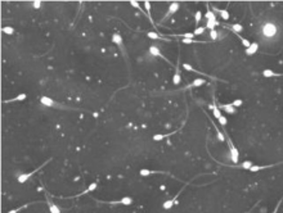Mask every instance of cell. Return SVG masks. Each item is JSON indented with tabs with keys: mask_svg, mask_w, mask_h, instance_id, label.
Here are the masks:
<instances>
[{
	"mask_svg": "<svg viewBox=\"0 0 283 213\" xmlns=\"http://www.w3.org/2000/svg\"><path fill=\"white\" fill-rule=\"evenodd\" d=\"M277 33V27L273 23H265L263 26V35L265 37H273Z\"/></svg>",
	"mask_w": 283,
	"mask_h": 213,
	"instance_id": "obj_1",
	"label": "cell"
},
{
	"mask_svg": "<svg viewBox=\"0 0 283 213\" xmlns=\"http://www.w3.org/2000/svg\"><path fill=\"white\" fill-rule=\"evenodd\" d=\"M179 8H180V5H179V3H178V1H174V3L170 4V7H169V9H167V13H166L165 17L162 18V22L166 21V19H169L170 15H173L174 13H176V12L179 10Z\"/></svg>",
	"mask_w": 283,
	"mask_h": 213,
	"instance_id": "obj_2",
	"label": "cell"
},
{
	"mask_svg": "<svg viewBox=\"0 0 283 213\" xmlns=\"http://www.w3.org/2000/svg\"><path fill=\"white\" fill-rule=\"evenodd\" d=\"M48 162H49V161H48ZM48 162H45V163L42 164V166H45L46 163H48ZM42 166H40V167H39V168L34 169V171H31V172H27V173H22V175H19V176H18V182H19V184H23V182H26V181L29 180V179H30V177L32 176V175H35V173H36V172L39 171V169H40V168L42 167Z\"/></svg>",
	"mask_w": 283,
	"mask_h": 213,
	"instance_id": "obj_3",
	"label": "cell"
},
{
	"mask_svg": "<svg viewBox=\"0 0 283 213\" xmlns=\"http://www.w3.org/2000/svg\"><path fill=\"white\" fill-rule=\"evenodd\" d=\"M228 139V142H229V148H230V157H232V161L234 162V163H237L238 162V150L235 149V146L233 145V142L230 141V139L227 136Z\"/></svg>",
	"mask_w": 283,
	"mask_h": 213,
	"instance_id": "obj_4",
	"label": "cell"
},
{
	"mask_svg": "<svg viewBox=\"0 0 283 213\" xmlns=\"http://www.w3.org/2000/svg\"><path fill=\"white\" fill-rule=\"evenodd\" d=\"M112 41H113L115 44L117 45L124 53H125V48H124V41H122L121 35H120V33H113V36H112Z\"/></svg>",
	"mask_w": 283,
	"mask_h": 213,
	"instance_id": "obj_5",
	"label": "cell"
},
{
	"mask_svg": "<svg viewBox=\"0 0 283 213\" xmlns=\"http://www.w3.org/2000/svg\"><path fill=\"white\" fill-rule=\"evenodd\" d=\"M149 54H151V55H153V57H160V58H162V59H165L166 62H169L164 55H162L161 50L158 49L156 45H151V46H149Z\"/></svg>",
	"mask_w": 283,
	"mask_h": 213,
	"instance_id": "obj_6",
	"label": "cell"
},
{
	"mask_svg": "<svg viewBox=\"0 0 283 213\" xmlns=\"http://www.w3.org/2000/svg\"><path fill=\"white\" fill-rule=\"evenodd\" d=\"M220 109L224 110V112H227L228 114H235L237 113V109L232 105V103L230 104H223V105H220Z\"/></svg>",
	"mask_w": 283,
	"mask_h": 213,
	"instance_id": "obj_7",
	"label": "cell"
},
{
	"mask_svg": "<svg viewBox=\"0 0 283 213\" xmlns=\"http://www.w3.org/2000/svg\"><path fill=\"white\" fill-rule=\"evenodd\" d=\"M40 102H41V104H44V105H46V107H57L58 105L52 98H48V96H41Z\"/></svg>",
	"mask_w": 283,
	"mask_h": 213,
	"instance_id": "obj_8",
	"label": "cell"
},
{
	"mask_svg": "<svg viewBox=\"0 0 283 213\" xmlns=\"http://www.w3.org/2000/svg\"><path fill=\"white\" fill-rule=\"evenodd\" d=\"M257 49H259V44H257V42H251V45L246 49V54H247V55H254V54L257 52Z\"/></svg>",
	"mask_w": 283,
	"mask_h": 213,
	"instance_id": "obj_9",
	"label": "cell"
},
{
	"mask_svg": "<svg viewBox=\"0 0 283 213\" xmlns=\"http://www.w3.org/2000/svg\"><path fill=\"white\" fill-rule=\"evenodd\" d=\"M111 204H122V206H130L131 203H133V199L130 198V196H124L118 200V202H110Z\"/></svg>",
	"mask_w": 283,
	"mask_h": 213,
	"instance_id": "obj_10",
	"label": "cell"
},
{
	"mask_svg": "<svg viewBox=\"0 0 283 213\" xmlns=\"http://www.w3.org/2000/svg\"><path fill=\"white\" fill-rule=\"evenodd\" d=\"M173 82H174V85H176V86L181 82V75H180V69H179V68H176L175 73H174V76H173Z\"/></svg>",
	"mask_w": 283,
	"mask_h": 213,
	"instance_id": "obj_11",
	"label": "cell"
},
{
	"mask_svg": "<svg viewBox=\"0 0 283 213\" xmlns=\"http://www.w3.org/2000/svg\"><path fill=\"white\" fill-rule=\"evenodd\" d=\"M214 9L218 12V13L220 14V17H222L224 21H228V19L230 18V15H229V12H228L227 9H218V8H214Z\"/></svg>",
	"mask_w": 283,
	"mask_h": 213,
	"instance_id": "obj_12",
	"label": "cell"
},
{
	"mask_svg": "<svg viewBox=\"0 0 283 213\" xmlns=\"http://www.w3.org/2000/svg\"><path fill=\"white\" fill-rule=\"evenodd\" d=\"M263 76L268 79V77H279L282 75H281V73H277V72L272 71V69H264V71H263Z\"/></svg>",
	"mask_w": 283,
	"mask_h": 213,
	"instance_id": "obj_13",
	"label": "cell"
},
{
	"mask_svg": "<svg viewBox=\"0 0 283 213\" xmlns=\"http://www.w3.org/2000/svg\"><path fill=\"white\" fill-rule=\"evenodd\" d=\"M179 194H180V193H178V195H179ZM178 195H176V196H174L173 199H170V200H167V202H165L164 204H162L164 209H170V208H171V207L174 206V202H175V200L178 199Z\"/></svg>",
	"mask_w": 283,
	"mask_h": 213,
	"instance_id": "obj_14",
	"label": "cell"
},
{
	"mask_svg": "<svg viewBox=\"0 0 283 213\" xmlns=\"http://www.w3.org/2000/svg\"><path fill=\"white\" fill-rule=\"evenodd\" d=\"M26 98H27V95L26 94H19V95H17L15 98H13V99H9V100H5L4 103H12V102H23V100H26Z\"/></svg>",
	"mask_w": 283,
	"mask_h": 213,
	"instance_id": "obj_15",
	"label": "cell"
},
{
	"mask_svg": "<svg viewBox=\"0 0 283 213\" xmlns=\"http://www.w3.org/2000/svg\"><path fill=\"white\" fill-rule=\"evenodd\" d=\"M229 30H232L234 33H239V32H242V31H243V26L239 25V23H235V25L229 26Z\"/></svg>",
	"mask_w": 283,
	"mask_h": 213,
	"instance_id": "obj_16",
	"label": "cell"
},
{
	"mask_svg": "<svg viewBox=\"0 0 283 213\" xmlns=\"http://www.w3.org/2000/svg\"><path fill=\"white\" fill-rule=\"evenodd\" d=\"M205 17H206L207 21H218V19H216V17H215V14L211 12V8H208V5H207V10H206V14H205Z\"/></svg>",
	"mask_w": 283,
	"mask_h": 213,
	"instance_id": "obj_17",
	"label": "cell"
},
{
	"mask_svg": "<svg viewBox=\"0 0 283 213\" xmlns=\"http://www.w3.org/2000/svg\"><path fill=\"white\" fill-rule=\"evenodd\" d=\"M144 5H146V12H147V14H148L149 22L152 23V25H154L153 18H152V14H151V3H149V1H144Z\"/></svg>",
	"mask_w": 283,
	"mask_h": 213,
	"instance_id": "obj_18",
	"label": "cell"
},
{
	"mask_svg": "<svg viewBox=\"0 0 283 213\" xmlns=\"http://www.w3.org/2000/svg\"><path fill=\"white\" fill-rule=\"evenodd\" d=\"M206 84V80H203V79H196L195 81L192 82L191 86L192 87H200V86H202V85Z\"/></svg>",
	"mask_w": 283,
	"mask_h": 213,
	"instance_id": "obj_19",
	"label": "cell"
},
{
	"mask_svg": "<svg viewBox=\"0 0 283 213\" xmlns=\"http://www.w3.org/2000/svg\"><path fill=\"white\" fill-rule=\"evenodd\" d=\"M212 113H214V117L215 118H220V117H222V112H220V109H219V108L218 107H216V103H214V104H212Z\"/></svg>",
	"mask_w": 283,
	"mask_h": 213,
	"instance_id": "obj_20",
	"label": "cell"
},
{
	"mask_svg": "<svg viewBox=\"0 0 283 213\" xmlns=\"http://www.w3.org/2000/svg\"><path fill=\"white\" fill-rule=\"evenodd\" d=\"M48 206H49V211H50V213H61V209H59V208H58L54 203L48 202Z\"/></svg>",
	"mask_w": 283,
	"mask_h": 213,
	"instance_id": "obj_21",
	"label": "cell"
},
{
	"mask_svg": "<svg viewBox=\"0 0 283 213\" xmlns=\"http://www.w3.org/2000/svg\"><path fill=\"white\" fill-rule=\"evenodd\" d=\"M97 188H98V182H91L86 190H85L84 193H81V194H88V193H90V191H94Z\"/></svg>",
	"mask_w": 283,
	"mask_h": 213,
	"instance_id": "obj_22",
	"label": "cell"
},
{
	"mask_svg": "<svg viewBox=\"0 0 283 213\" xmlns=\"http://www.w3.org/2000/svg\"><path fill=\"white\" fill-rule=\"evenodd\" d=\"M219 25V22L218 21H207L206 23V28H208L210 31L212 30H215V26H218Z\"/></svg>",
	"mask_w": 283,
	"mask_h": 213,
	"instance_id": "obj_23",
	"label": "cell"
},
{
	"mask_svg": "<svg viewBox=\"0 0 283 213\" xmlns=\"http://www.w3.org/2000/svg\"><path fill=\"white\" fill-rule=\"evenodd\" d=\"M147 36H148L149 39H152V40H160L161 39L160 35H158L157 32H153V31H151V32L147 33Z\"/></svg>",
	"mask_w": 283,
	"mask_h": 213,
	"instance_id": "obj_24",
	"label": "cell"
},
{
	"mask_svg": "<svg viewBox=\"0 0 283 213\" xmlns=\"http://www.w3.org/2000/svg\"><path fill=\"white\" fill-rule=\"evenodd\" d=\"M235 35H237V36L239 37V40L242 41V44H243V46H245L246 49H247V48H249V46L251 45V42H250L249 40H247V39H243V37H242V36H241V35H239V33H235Z\"/></svg>",
	"mask_w": 283,
	"mask_h": 213,
	"instance_id": "obj_25",
	"label": "cell"
},
{
	"mask_svg": "<svg viewBox=\"0 0 283 213\" xmlns=\"http://www.w3.org/2000/svg\"><path fill=\"white\" fill-rule=\"evenodd\" d=\"M3 32L7 33V35H13L14 33V28H13V27H10V26H5V27H3Z\"/></svg>",
	"mask_w": 283,
	"mask_h": 213,
	"instance_id": "obj_26",
	"label": "cell"
},
{
	"mask_svg": "<svg viewBox=\"0 0 283 213\" xmlns=\"http://www.w3.org/2000/svg\"><path fill=\"white\" fill-rule=\"evenodd\" d=\"M183 44H198V42H203L200 40H195V39H183Z\"/></svg>",
	"mask_w": 283,
	"mask_h": 213,
	"instance_id": "obj_27",
	"label": "cell"
},
{
	"mask_svg": "<svg viewBox=\"0 0 283 213\" xmlns=\"http://www.w3.org/2000/svg\"><path fill=\"white\" fill-rule=\"evenodd\" d=\"M152 173H157V172L149 171V169H140V171H139V175L140 176H149V175H152Z\"/></svg>",
	"mask_w": 283,
	"mask_h": 213,
	"instance_id": "obj_28",
	"label": "cell"
},
{
	"mask_svg": "<svg viewBox=\"0 0 283 213\" xmlns=\"http://www.w3.org/2000/svg\"><path fill=\"white\" fill-rule=\"evenodd\" d=\"M170 136V134H166V135H162V134H158V135H154L153 136V140L154 141H158V140H162V139Z\"/></svg>",
	"mask_w": 283,
	"mask_h": 213,
	"instance_id": "obj_29",
	"label": "cell"
},
{
	"mask_svg": "<svg viewBox=\"0 0 283 213\" xmlns=\"http://www.w3.org/2000/svg\"><path fill=\"white\" fill-rule=\"evenodd\" d=\"M195 18H196V25L198 26V25H200V22H201V19H202V13H201L200 10H198V12H196Z\"/></svg>",
	"mask_w": 283,
	"mask_h": 213,
	"instance_id": "obj_30",
	"label": "cell"
},
{
	"mask_svg": "<svg viewBox=\"0 0 283 213\" xmlns=\"http://www.w3.org/2000/svg\"><path fill=\"white\" fill-rule=\"evenodd\" d=\"M251 167H252V162H250V161H246L242 163V168H245V169H250Z\"/></svg>",
	"mask_w": 283,
	"mask_h": 213,
	"instance_id": "obj_31",
	"label": "cell"
},
{
	"mask_svg": "<svg viewBox=\"0 0 283 213\" xmlns=\"http://www.w3.org/2000/svg\"><path fill=\"white\" fill-rule=\"evenodd\" d=\"M242 104H243V102H242L241 99H235V100H233V102H232V105H233L234 108H237V107H241Z\"/></svg>",
	"mask_w": 283,
	"mask_h": 213,
	"instance_id": "obj_32",
	"label": "cell"
},
{
	"mask_svg": "<svg viewBox=\"0 0 283 213\" xmlns=\"http://www.w3.org/2000/svg\"><path fill=\"white\" fill-rule=\"evenodd\" d=\"M205 30L206 28H203V27H197V28L195 30V32H193V35H195V36L196 35H202L205 32Z\"/></svg>",
	"mask_w": 283,
	"mask_h": 213,
	"instance_id": "obj_33",
	"label": "cell"
},
{
	"mask_svg": "<svg viewBox=\"0 0 283 213\" xmlns=\"http://www.w3.org/2000/svg\"><path fill=\"white\" fill-rule=\"evenodd\" d=\"M210 39L211 40H218V31L216 30L210 31Z\"/></svg>",
	"mask_w": 283,
	"mask_h": 213,
	"instance_id": "obj_34",
	"label": "cell"
},
{
	"mask_svg": "<svg viewBox=\"0 0 283 213\" xmlns=\"http://www.w3.org/2000/svg\"><path fill=\"white\" fill-rule=\"evenodd\" d=\"M219 123H220V125H222L223 127H225V126H227V123H228V121H227V118H225V117H224V116H222V117H220V118H219Z\"/></svg>",
	"mask_w": 283,
	"mask_h": 213,
	"instance_id": "obj_35",
	"label": "cell"
},
{
	"mask_svg": "<svg viewBox=\"0 0 283 213\" xmlns=\"http://www.w3.org/2000/svg\"><path fill=\"white\" fill-rule=\"evenodd\" d=\"M183 68L185 69V71H191V72H192V71H195L192 65H189L188 63H184V64H183Z\"/></svg>",
	"mask_w": 283,
	"mask_h": 213,
	"instance_id": "obj_36",
	"label": "cell"
},
{
	"mask_svg": "<svg viewBox=\"0 0 283 213\" xmlns=\"http://www.w3.org/2000/svg\"><path fill=\"white\" fill-rule=\"evenodd\" d=\"M283 202V198H281L279 199V202L277 203V206H276V208H274V211L272 212V213H278V209H279V206H281V203Z\"/></svg>",
	"mask_w": 283,
	"mask_h": 213,
	"instance_id": "obj_37",
	"label": "cell"
},
{
	"mask_svg": "<svg viewBox=\"0 0 283 213\" xmlns=\"http://www.w3.org/2000/svg\"><path fill=\"white\" fill-rule=\"evenodd\" d=\"M193 35L192 32H189V33H183V35H180V37H184V39H193Z\"/></svg>",
	"mask_w": 283,
	"mask_h": 213,
	"instance_id": "obj_38",
	"label": "cell"
},
{
	"mask_svg": "<svg viewBox=\"0 0 283 213\" xmlns=\"http://www.w3.org/2000/svg\"><path fill=\"white\" fill-rule=\"evenodd\" d=\"M26 206H23V207H19V208H17V209H12V211H9V212H8V213H18L19 211H21V209H23V208H25Z\"/></svg>",
	"mask_w": 283,
	"mask_h": 213,
	"instance_id": "obj_39",
	"label": "cell"
},
{
	"mask_svg": "<svg viewBox=\"0 0 283 213\" xmlns=\"http://www.w3.org/2000/svg\"><path fill=\"white\" fill-rule=\"evenodd\" d=\"M34 7L36 8V9H40V7H41V1H34Z\"/></svg>",
	"mask_w": 283,
	"mask_h": 213,
	"instance_id": "obj_40",
	"label": "cell"
},
{
	"mask_svg": "<svg viewBox=\"0 0 283 213\" xmlns=\"http://www.w3.org/2000/svg\"><path fill=\"white\" fill-rule=\"evenodd\" d=\"M130 4H131V5H133V7H135V8H138V9H139V10H142V8H140V7H139V4H138L137 1H134V0H133V1H130Z\"/></svg>",
	"mask_w": 283,
	"mask_h": 213,
	"instance_id": "obj_41",
	"label": "cell"
}]
</instances>
